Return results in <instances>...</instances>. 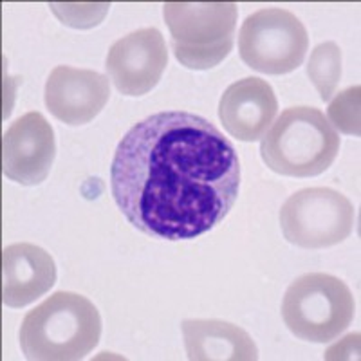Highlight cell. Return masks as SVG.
I'll list each match as a JSON object with an SVG mask.
<instances>
[{"mask_svg":"<svg viewBox=\"0 0 361 361\" xmlns=\"http://www.w3.org/2000/svg\"><path fill=\"white\" fill-rule=\"evenodd\" d=\"M45 105L51 114L71 127L90 123L111 96L109 78L90 69L58 66L45 82Z\"/></svg>","mask_w":361,"mask_h":361,"instance_id":"cell-10","label":"cell"},{"mask_svg":"<svg viewBox=\"0 0 361 361\" xmlns=\"http://www.w3.org/2000/svg\"><path fill=\"white\" fill-rule=\"evenodd\" d=\"M238 190L237 150L192 112L148 116L125 134L112 159V197L135 230L150 237L188 240L214 230Z\"/></svg>","mask_w":361,"mask_h":361,"instance_id":"cell-1","label":"cell"},{"mask_svg":"<svg viewBox=\"0 0 361 361\" xmlns=\"http://www.w3.org/2000/svg\"><path fill=\"white\" fill-rule=\"evenodd\" d=\"M309 49L305 25L295 13L266 8L251 13L238 33V53L250 69L262 74H288L304 63Z\"/></svg>","mask_w":361,"mask_h":361,"instance_id":"cell-6","label":"cell"},{"mask_svg":"<svg viewBox=\"0 0 361 361\" xmlns=\"http://www.w3.org/2000/svg\"><path fill=\"white\" fill-rule=\"evenodd\" d=\"M102 336L96 305L78 293L58 291L25 314L22 354L31 361L83 360Z\"/></svg>","mask_w":361,"mask_h":361,"instance_id":"cell-2","label":"cell"},{"mask_svg":"<svg viewBox=\"0 0 361 361\" xmlns=\"http://www.w3.org/2000/svg\"><path fill=\"white\" fill-rule=\"evenodd\" d=\"M56 283V264L40 246L11 244L2 253V302L20 309L37 302Z\"/></svg>","mask_w":361,"mask_h":361,"instance_id":"cell-12","label":"cell"},{"mask_svg":"<svg viewBox=\"0 0 361 361\" xmlns=\"http://www.w3.org/2000/svg\"><path fill=\"white\" fill-rule=\"evenodd\" d=\"M340 152V135L322 111L289 107L273 121L260 143L267 169L288 177L324 173Z\"/></svg>","mask_w":361,"mask_h":361,"instance_id":"cell-3","label":"cell"},{"mask_svg":"<svg viewBox=\"0 0 361 361\" xmlns=\"http://www.w3.org/2000/svg\"><path fill=\"white\" fill-rule=\"evenodd\" d=\"M163 17L172 35L173 54L186 69H212L233 49L235 2H166Z\"/></svg>","mask_w":361,"mask_h":361,"instance_id":"cell-4","label":"cell"},{"mask_svg":"<svg viewBox=\"0 0 361 361\" xmlns=\"http://www.w3.org/2000/svg\"><path fill=\"white\" fill-rule=\"evenodd\" d=\"M280 228L293 246L304 250L336 246L353 233L354 206L333 188H304L283 202Z\"/></svg>","mask_w":361,"mask_h":361,"instance_id":"cell-7","label":"cell"},{"mask_svg":"<svg viewBox=\"0 0 361 361\" xmlns=\"http://www.w3.org/2000/svg\"><path fill=\"white\" fill-rule=\"evenodd\" d=\"M360 85L349 87L331 102L327 111V121L334 125L343 134L360 135L361 119H360Z\"/></svg>","mask_w":361,"mask_h":361,"instance_id":"cell-15","label":"cell"},{"mask_svg":"<svg viewBox=\"0 0 361 361\" xmlns=\"http://www.w3.org/2000/svg\"><path fill=\"white\" fill-rule=\"evenodd\" d=\"M282 318L298 340L331 343L353 324L354 296L343 280L327 273H307L286 291Z\"/></svg>","mask_w":361,"mask_h":361,"instance_id":"cell-5","label":"cell"},{"mask_svg":"<svg viewBox=\"0 0 361 361\" xmlns=\"http://www.w3.org/2000/svg\"><path fill=\"white\" fill-rule=\"evenodd\" d=\"M186 356L192 361H255L259 349L250 334L224 320H185L180 324Z\"/></svg>","mask_w":361,"mask_h":361,"instance_id":"cell-13","label":"cell"},{"mask_svg":"<svg viewBox=\"0 0 361 361\" xmlns=\"http://www.w3.org/2000/svg\"><path fill=\"white\" fill-rule=\"evenodd\" d=\"M279 114V99L266 80L244 78L231 83L219 103V118L235 140H262Z\"/></svg>","mask_w":361,"mask_h":361,"instance_id":"cell-11","label":"cell"},{"mask_svg":"<svg viewBox=\"0 0 361 361\" xmlns=\"http://www.w3.org/2000/svg\"><path fill=\"white\" fill-rule=\"evenodd\" d=\"M169 66V51L159 29H137L114 42L107 54L109 78L118 92L143 96L159 83Z\"/></svg>","mask_w":361,"mask_h":361,"instance_id":"cell-8","label":"cell"},{"mask_svg":"<svg viewBox=\"0 0 361 361\" xmlns=\"http://www.w3.org/2000/svg\"><path fill=\"white\" fill-rule=\"evenodd\" d=\"M49 8L62 24L76 29H89L105 18L111 4H51Z\"/></svg>","mask_w":361,"mask_h":361,"instance_id":"cell-16","label":"cell"},{"mask_svg":"<svg viewBox=\"0 0 361 361\" xmlns=\"http://www.w3.org/2000/svg\"><path fill=\"white\" fill-rule=\"evenodd\" d=\"M54 156V130L40 112L18 118L2 137V172L18 185L37 186L47 179Z\"/></svg>","mask_w":361,"mask_h":361,"instance_id":"cell-9","label":"cell"},{"mask_svg":"<svg viewBox=\"0 0 361 361\" xmlns=\"http://www.w3.org/2000/svg\"><path fill=\"white\" fill-rule=\"evenodd\" d=\"M307 76L324 102H331L341 80V49L336 42H324L312 49Z\"/></svg>","mask_w":361,"mask_h":361,"instance_id":"cell-14","label":"cell"}]
</instances>
